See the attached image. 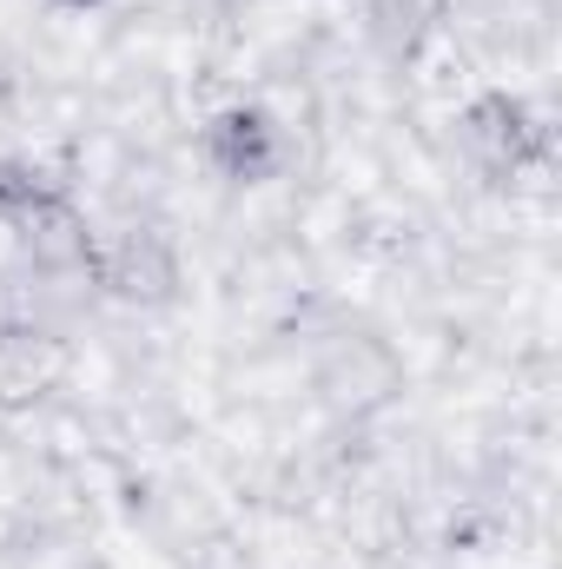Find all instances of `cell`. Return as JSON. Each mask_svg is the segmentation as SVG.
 Instances as JSON below:
<instances>
[{
    "instance_id": "5b68a950",
    "label": "cell",
    "mask_w": 562,
    "mask_h": 569,
    "mask_svg": "<svg viewBox=\"0 0 562 569\" xmlns=\"http://www.w3.org/2000/svg\"><path fill=\"white\" fill-rule=\"evenodd\" d=\"M67 385V345L40 325H0V411L27 418Z\"/></svg>"
},
{
    "instance_id": "52a82bcc",
    "label": "cell",
    "mask_w": 562,
    "mask_h": 569,
    "mask_svg": "<svg viewBox=\"0 0 562 569\" xmlns=\"http://www.w3.org/2000/svg\"><path fill=\"white\" fill-rule=\"evenodd\" d=\"M443 20V0H364V33L384 60H418Z\"/></svg>"
},
{
    "instance_id": "277c9868",
    "label": "cell",
    "mask_w": 562,
    "mask_h": 569,
    "mask_svg": "<svg viewBox=\"0 0 562 569\" xmlns=\"http://www.w3.org/2000/svg\"><path fill=\"white\" fill-rule=\"evenodd\" d=\"M199 152H205V166H212L219 179L259 186V179H272V172L284 166V133H279V120H272L265 107L232 100V107H219V113L205 120Z\"/></svg>"
},
{
    "instance_id": "6da1fadb",
    "label": "cell",
    "mask_w": 562,
    "mask_h": 569,
    "mask_svg": "<svg viewBox=\"0 0 562 569\" xmlns=\"http://www.w3.org/2000/svg\"><path fill=\"white\" fill-rule=\"evenodd\" d=\"M93 284H107L113 298H127L140 311H159L179 298V246L152 219L120 226L113 239L93 232Z\"/></svg>"
},
{
    "instance_id": "7a4b0ae2",
    "label": "cell",
    "mask_w": 562,
    "mask_h": 569,
    "mask_svg": "<svg viewBox=\"0 0 562 569\" xmlns=\"http://www.w3.org/2000/svg\"><path fill=\"white\" fill-rule=\"evenodd\" d=\"M398 351L371 331H331L318 345V391L338 418H371L398 398Z\"/></svg>"
},
{
    "instance_id": "ba28073f",
    "label": "cell",
    "mask_w": 562,
    "mask_h": 569,
    "mask_svg": "<svg viewBox=\"0 0 562 569\" xmlns=\"http://www.w3.org/2000/svg\"><path fill=\"white\" fill-rule=\"evenodd\" d=\"M53 7H73V13H87V7H100V0H53Z\"/></svg>"
},
{
    "instance_id": "8992f818",
    "label": "cell",
    "mask_w": 562,
    "mask_h": 569,
    "mask_svg": "<svg viewBox=\"0 0 562 569\" xmlns=\"http://www.w3.org/2000/svg\"><path fill=\"white\" fill-rule=\"evenodd\" d=\"M13 226V246H20V266L27 272H93V226L73 199H53V206H33Z\"/></svg>"
},
{
    "instance_id": "3957f363",
    "label": "cell",
    "mask_w": 562,
    "mask_h": 569,
    "mask_svg": "<svg viewBox=\"0 0 562 569\" xmlns=\"http://www.w3.org/2000/svg\"><path fill=\"white\" fill-rule=\"evenodd\" d=\"M456 146L476 172L490 179H516L536 152H543V127L536 113L516 100V93H476L463 113H456Z\"/></svg>"
}]
</instances>
